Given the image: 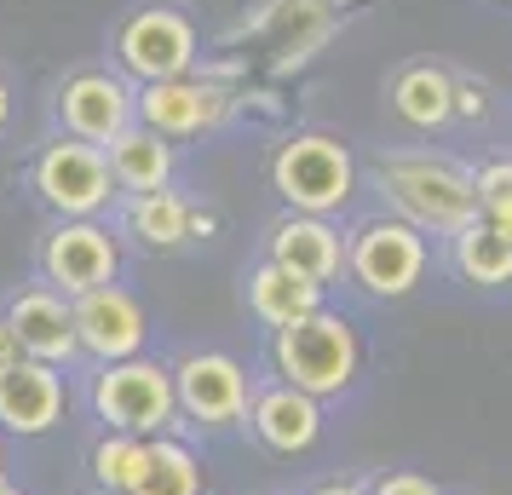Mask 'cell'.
<instances>
[{"label":"cell","instance_id":"15","mask_svg":"<svg viewBox=\"0 0 512 495\" xmlns=\"http://www.w3.org/2000/svg\"><path fill=\"white\" fill-rule=\"evenodd\" d=\"M265 242H271V265H282V271H294L317 288L346 271V236L317 213H282Z\"/></svg>","mask_w":512,"mask_h":495},{"label":"cell","instance_id":"16","mask_svg":"<svg viewBox=\"0 0 512 495\" xmlns=\"http://www.w3.org/2000/svg\"><path fill=\"white\" fill-rule=\"evenodd\" d=\"M248 426H254V438L271 449V455H311L317 438H323V403L277 380V386L254 392Z\"/></svg>","mask_w":512,"mask_h":495},{"label":"cell","instance_id":"20","mask_svg":"<svg viewBox=\"0 0 512 495\" xmlns=\"http://www.w3.org/2000/svg\"><path fill=\"white\" fill-rule=\"evenodd\" d=\"M449 260L461 271V283L472 288H507L512 283V236H501L495 225L472 219L449 236Z\"/></svg>","mask_w":512,"mask_h":495},{"label":"cell","instance_id":"21","mask_svg":"<svg viewBox=\"0 0 512 495\" xmlns=\"http://www.w3.org/2000/svg\"><path fill=\"white\" fill-rule=\"evenodd\" d=\"M127 236H139L144 248H179L190 236V202L179 190L127 196Z\"/></svg>","mask_w":512,"mask_h":495},{"label":"cell","instance_id":"14","mask_svg":"<svg viewBox=\"0 0 512 495\" xmlns=\"http://www.w3.org/2000/svg\"><path fill=\"white\" fill-rule=\"evenodd\" d=\"M225 87L213 81H196V75H179V81H150L139 93V127L162 133V139H196L208 133L213 121L225 116Z\"/></svg>","mask_w":512,"mask_h":495},{"label":"cell","instance_id":"26","mask_svg":"<svg viewBox=\"0 0 512 495\" xmlns=\"http://www.w3.org/2000/svg\"><path fill=\"white\" fill-rule=\"evenodd\" d=\"M455 116H484V93L478 87H455Z\"/></svg>","mask_w":512,"mask_h":495},{"label":"cell","instance_id":"30","mask_svg":"<svg viewBox=\"0 0 512 495\" xmlns=\"http://www.w3.org/2000/svg\"><path fill=\"white\" fill-rule=\"evenodd\" d=\"M0 495H24V490H18V484H12V478H0Z\"/></svg>","mask_w":512,"mask_h":495},{"label":"cell","instance_id":"7","mask_svg":"<svg viewBox=\"0 0 512 495\" xmlns=\"http://www.w3.org/2000/svg\"><path fill=\"white\" fill-rule=\"evenodd\" d=\"M173 398L196 432H231L248 421L254 386L231 352H185L173 363Z\"/></svg>","mask_w":512,"mask_h":495},{"label":"cell","instance_id":"11","mask_svg":"<svg viewBox=\"0 0 512 495\" xmlns=\"http://www.w3.org/2000/svg\"><path fill=\"white\" fill-rule=\"evenodd\" d=\"M75 311V340H81V357H98V363H127V357L144 352V306L127 294L121 283H104L93 294L70 300Z\"/></svg>","mask_w":512,"mask_h":495},{"label":"cell","instance_id":"10","mask_svg":"<svg viewBox=\"0 0 512 495\" xmlns=\"http://www.w3.org/2000/svg\"><path fill=\"white\" fill-rule=\"evenodd\" d=\"M58 121H64L70 139L104 150L110 139H121L139 121V93L110 70H81L58 87Z\"/></svg>","mask_w":512,"mask_h":495},{"label":"cell","instance_id":"25","mask_svg":"<svg viewBox=\"0 0 512 495\" xmlns=\"http://www.w3.org/2000/svg\"><path fill=\"white\" fill-rule=\"evenodd\" d=\"M369 495H443L426 472H409V467H397V472H380L369 484Z\"/></svg>","mask_w":512,"mask_h":495},{"label":"cell","instance_id":"28","mask_svg":"<svg viewBox=\"0 0 512 495\" xmlns=\"http://www.w3.org/2000/svg\"><path fill=\"white\" fill-rule=\"evenodd\" d=\"M311 495H369V484H340V478H334V484H317Z\"/></svg>","mask_w":512,"mask_h":495},{"label":"cell","instance_id":"22","mask_svg":"<svg viewBox=\"0 0 512 495\" xmlns=\"http://www.w3.org/2000/svg\"><path fill=\"white\" fill-rule=\"evenodd\" d=\"M93 467V484L104 495H133L144 484V467H150V438H133V432H104L87 455Z\"/></svg>","mask_w":512,"mask_h":495},{"label":"cell","instance_id":"12","mask_svg":"<svg viewBox=\"0 0 512 495\" xmlns=\"http://www.w3.org/2000/svg\"><path fill=\"white\" fill-rule=\"evenodd\" d=\"M64 403H70L64 369L18 357L0 375V432L6 438H41V432H52V426L64 421Z\"/></svg>","mask_w":512,"mask_h":495},{"label":"cell","instance_id":"31","mask_svg":"<svg viewBox=\"0 0 512 495\" xmlns=\"http://www.w3.org/2000/svg\"><path fill=\"white\" fill-rule=\"evenodd\" d=\"M0 478H6V432H0Z\"/></svg>","mask_w":512,"mask_h":495},{"label":"cell","instance_id":"27","mask_svg":"<svg viewBox=\"0 0 512 495\" xmlns=\"http://www.w3.org/2000/svg\"><path fill=\"white\" fill-rule=\"evenodd\" d=\"M18 340H12V329H6V317H0V375H6V369H12V363H18Z\"/></svg>","mask_w":512,"mask_h":495},{"label":"cell","instance_id":"1","mask_svg":"<svg viewBox=\"0 0 512 495\" xmlns=\"http://www.w3.org/2000/svg\"><path fill=\"white\" fill-rule=\"evenodd\" d=\"M374 179H380V196L397 208L403 225H415L420 236H455L461 225L478 219V190H472V173L449 156H432V150H392L374 162Z\"/></svg>","mask_w":512,"mask_h":495},{"label":"cell","instance_id":"5","mask_svg":"<svg viewBox=\"0 0 512 495\" xmlns=\"http://www.w3.org/2000/svg\"><path fill=\"white\" fill-rule=\"evenodd\" d=\"M35 196L47 202L58 219H98V213L116 202L121 190L110 179V162L98 144H81V139H52L41 156H35V173H29Z\"/></svg>","mask_w":512,"mask_h":495},{"label":"cell","instance_id":"3","mask_svg":"<svg viewBox=\"0 0 512 495\" xmlns=\"http://www.w3.org/2000/svg\"><path fill=\"white\" fill-rule=\"evenodd\" d=\"M93 415L104 432H133V438H167L179 426V398H173V369L156 357H127L104 363L93 375Z\"/></svg>","mask_w":512,"mask_h":495},{"label":"cell","instance_id":"9","mask_svg":"<svg viewBox=\"0 0 512 495\" xmlns=\"http://www.w3.org/2000/svg\"><path fill=\"white\" fill-rule=\"evenodd\" d=\"M116 271H121V248L98 219H58V231L41 242V277L64 300H81L93 288L116 283Z\"/></svg>","mask_w":512,"mask_h":495},{"label":"cell","instance_id":"29","mask_svg":"<svg viewBox=\"0 0 512 495\" xmlns=\"http://www.w3.org/2000/svg\"><path fill=\"white\" fill-rule=\"evenodd\" d=\"M6 116H12V93H6V81H0V127H6Z\"/></svg>","mask_w":512,"mask_h":495},{"label":"cell","instance_id":"18","mask_svg":"<svg viewBox=\"0 0 512 495\" xmlns=\"http://www.w3.org/2000/svg\"><path fill=\"white\" fill-rule=\"evenodd\" d=\"M248 311H254L265 329H288V323H300L311 311H323V288L265 260L248 271Z\"/></svg>","mask_w":512,"mask_h":495},{"label":"cell","instance_id":"13","mask_svg":"<svg viewBox=\"0 0 512 495\" xmlns=\"http://www.w3.org/2000/svg\"><path fill=\"white\" fill-rule=\"evenodd\" d=\"M6 329L18 340V352L35 357V363H52V369H70L81 357V340H75V311L58 288H24L12 294L6 306Z\"/></svg>","mask_w":512,"mask_h":495},{"label":"cell","instance_id":"8","mask_svg":"<svg viewBox=\"0 0 512 495\" xmlns=\"http://www.w3.org/2000/svg\"><path fill=\"white\" fill-rule=\"evenodd\" d=\"M116 58L127 75H139L144 87L150 81H179L196 64V24L173 6H144L133 12L116 35Z\"/></svg>","mask_w":512,"mask_h":495},{"label":"cell","instance_id":"23","mask_svg":"<svg viewBox=\"0 0 512 495\" xmlns=\"http://www.w3.org/2000/svg\"><path fill=\"white\" fill-rule=\"evenodd\" d=\"M133 495H202V461L185 438H150V467Z\"/></svg>","mask_w":512,"mask_h":495},{"label":"cell","instance_id":"17","mask_svg":"<svg viewBox=\"0 0 512 495\" xmlns=\"http://www.w3.org/2000/svg\"><path fill=\"white\" fill-rule=\"evenodd\" d=\"M104 162H110L116 190H127V196H150V190L173 185V167H179V156H173V139H162V133H150V127H139V121H133L121 139L104 144Z\"/></svg>","mask_w":512,"mask_h":495},{"label":"cell","instance_id":"6","mask_svg":"<svg viewBox=\"0 0 512 495\" xmlns=\"http://www.w3.org/2000/svg\"><path fill=\"white\" fill-rule=\"evenodd\" d=\"M346 277L374 300H403L426 277V236L403 219H369L346 236Z\"/></svg>","mask_w":512,"mask_h":495},{"label":"cell","instance_id":"4","mask_svg":"<svg viewBox=\"0 0 512 495\" xmlns=\"http://www.w3.org/2000/svg\"><path fill=\"white\" fill-rule=\"evenodd\" d=\"M271 185L288 202V213H317V219H328V213H340L357 196V162H351V150L340 139L300 133V139H288L277 150Z\"/></svg>","mask_w":512,"mask_h":495},{"label":"cell","instance_id":"2","mask_svg":"<svg viewBox=\"0 0 512 495\" xmlns=\"http://www.w3.org/2000/svg\"><path fill=\"white\" fill-rule=\"evenodd\" d=\"M271 363H277L282 386L328 403V398H346L357 386V375H363V340L351 329V317L323 306L271 334Z\"/></svg>","mask_w":512,"mask_h":495},{"label":"cell","instance_id":"19","mask_svg":"<svg viewBox=\"0 0 512 495\" xmlns=\"http://www.w3.org/2000/svg\"><path fill=\"white\" fill-rule=\"evenodd\" d=\"M392 110L409 127H420V133L443 127V121L455 116V75L438 70V64H409L392 81Z\"/></svg>","mask_w":512,"mask_h":495},{"label":"cell","instance_id":"24","mask_svg":"<svg viewBox=\"0 0 512 495\" xmlns=\"http://www.w3.org/2000/svg\"><path fill=\"white\" fill-rule=\"evenodd\" d=\"M472 190H478V219L512 236V162H489L484 173H472Z\"/></svg>","mask_w":512,"mask_h":495}]
</instances>
